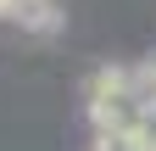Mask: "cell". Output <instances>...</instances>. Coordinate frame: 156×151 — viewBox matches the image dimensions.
<instances>
[{
  "mask_svg": "<svg viewBox=\"0 0 156 151\" xmlns=\"http://www.w3.org/2000/svg\"><path fill=\"white\" fill-rule=\"evenodd\" d=\"M128 95H134V73L117 67V62L95 67L89 79H84V106H89V118H95V112H106V106H117V101H128Z\"/></svg>",
  "mask_w": 156,
  "mask_h": 151,
  "instance_id": "1",
  "label": "cell"
},
{
  "mask_svg": "<svg viewBox=\"0 0 156 151\" xmlns=\"http://www.w3.org/2000/svg\"><path fill=\"white\" fill-rule=\"evenodd\" d=\"M134 73V95H140V106H156V50L145 56L140 67H128Z\"/></svg>",
  "mask_w": 156,
  "mask_h": 151,
  "instance_id": "2",
  "label": "cell"
}]
</instances>
